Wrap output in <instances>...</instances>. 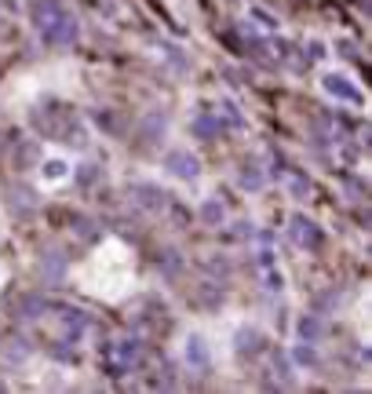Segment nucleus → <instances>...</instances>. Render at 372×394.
Here are the masks:
<instances>
[{
    "instance_id": "obj_1",
    "label": "nucleus",
    "mask_w": 372,
    "mask_h": 394,
    "mask_svg": "<svg viewBox=\"0 0 372 394\" xmlns=\"http://www.w3.org/2000/svg\"><path fill=\"white\" fill-rule=\"evenodd\" d=\"M164 168L172 175H179V179H186V183H193L197 175H201V161H197L190 150H172L168 157H164Z\"/></svg>"
},
{
    "instance_id": "obj_2",
    "label": "nucleus",
    "mask_w": 372,
    "mask_h": 394,
    "mask_svg": "<svg viewBox=\"0 0 372 394\" xmlns=\"http://www.w3.org/2000/svg\"><path fill=\"white\" fill-rule=\"evenodd\" d=\"M289 237L296 241L299 249H318V245H321V230H318L306 215H292V219H289Z\"/></svg>"
},
{
    "instance_id": "obj_3",
    "label": "nucleus",
    "mask_w": 372,
    "mask_h": 394,
    "mask_svg": "<svg viewBox=\"0 0 372 394\" xmlns=\"http://www.w3.org/2000/svg\"><path fill=\"white\" fill-rule=\"evenodd\" d=\"M77 30H80V26H77V18L66 11L59 22H52V26L44 30V40L55 44V48H62V44H73V40H77Z\"/></svg>"
},
{
    "instance_id": "obj_4",
    "label": "nucleus",
    "mask_w": 372,
    "mask_h": 394,
    "mask_svg": "<svg viewBox=\"0 0 372 394\" xmlns=\"http://www.w3.org/2000/svg\"><path fill=\"white\" fill-rule=\"evenodd\" d=\"M109 358H114L117 369H131V365H139V362H143V343H136V340H121V343L109 347Z\"/></svg>"
},
{
    "instance_id": "obj_5",
    "label": "nucleus",
    "mask_w": 372,
    "mask_h": 394,
    "mask_svg": "<svg viewBox=\"0 0 372 394\" xmlns=\"http://www.w3.org/2000/svg\"><path fill=\"white\" fill-rule=\"evenodd\" d=\"M131 197H136V205H143L146 212H161L172 197H164L157 186H150V183H139V186H131Z\"/></svg>"
},
{
    "instance_id": "obj_6",
    "label": "nucleus",
    "mask_w": 372,
    "mask_h": 394,
    "mask_svg": "<svg viewBox=\"0 0 372 394\" xmlns=\"http://www.w3.org/2000/svg\"><path fill=\"white\" fill-rule=\"evenodd\" d=\"M62 15H66V8L59 4V0H37V4H33V22L40 30H48L52 22H59Z\"/></svg>"
},
{
    "instance_id": "obj_7",
    "label": "nucleus",
    "mask_w": 372,
    "mask_h": 394,
    "mask_svg": "<svg viewBox=\"0 0 372 394\" xmlns=\"http://www.w3.org/2000/svg\"><path fill=\"white\" fill-rule=\"evenodd\" d=\"M325 92L328 95H336V99H347L350 106H361V95L350 88V80H343L340 73H332V77H325Z\"/></svg>"
},
{
    "instance_id": "obj_8",
    "label": "nucleus",
    "mask_w": 372,
    "mask_h": 394,
    "mask_svg": "<svg viewBox=\"0 0 372 394\" xmlns=\"http://www.w3.org/2000/svg\"><path fill=\"white\" fill-rule=\"evenodd\" d=\"M164 128H168V121H164V114H146L143 121H139V131H143V139L146 143H161V136H164Z\"/></svg>"
},
{
    "instance_id": "obj_9",
    "label": "nucleus",
    "mask_w": 372,
    "mask_h": 394,
    "mask_svg": "<svg viewBox=\"0 0 372 394\" xmlns=\"http://www.w3.org/2000/svg\"><path fill=\"white\" fill-rule=\"evenodd\" d=\"M62 328H66V336L70 340H80L88 333V318L80 311H70V306H62Z\"/></svg>"
},
{
    "instance_id": "obj_10",
    "label": "nucleus",
    "mask_w": 372,
    "mask_h": 394,
    "mask_svg": "<svg viewBox=\"0 0 372 394\" xmlns=\"http://www.w3.org/2000/svg\"><path fill=\"white\" fill-rule=\"evenodd\" d=\"M44 311H48V299H44V296H26L18 303V318L22 321H37Z\"/></svg>"
},
{
    "instance_id": "obj_11",
    "label": "nucleus",
    "mask_w": 372,
    "mask_h": 394,
    "mask_svg": "<svg viewBox=\"0 0 372 394\" xmlns=\"http://www.w3.org/2000/svg\"><path fill=\"white\" fill-rule=\"evenodd\" d=\"M186 362L197 365V369L208 365V343H205L201 336H190V340H186Z\"/></svg>"
},
{
    "instance_id": "obj_12",
    "label": "nucleus",
    "mask_w": 372,
    "mask_h": 394,
    "mask_svg": "<svg viewBox=\"0 0 372 394\" xmlns=\"http://www.w3.org/2000/svg\"><path fill=\"white\" fill-rule=\"evenodd\" d=\"M234 343H237L241 354H259V350H263V336L256 333V328H241Z\"/></svg>"
},
{
    "instance_id": "obj_13",
    "label": "nucleus",
    "mask_w": 372,
    "mask_h": 394,
    "mask_svg": "<svg viewBox=\"0 0 372 394\" xmlns=\"http://www.w3.org/2000/svg\"><path fill=\"white\" fill-rule=\"evenodd\" d=\"M40 274H44V277H52V281H59V277L66 274V263H62V256H44V263H40Z\"/></svg>"
},
{
    "instance_id": "obj_14",
    "label": "nucleus",
    "mask_w": 372,
    "mask_h": 394,
    "mask_svg": "<svg viewBox=\"0 0 372 394\" xmlns=\"http://www.w3.org/2000/svg\"><path fill=\"white\" fill-rule=\"evenodd\" d=\"M215 131H219V124L208 117V114H201L193 121V136H201V139H215Z\"/></svg>"
},
{
    "instance_id": "obj_15",
    "label": "nucleus",
    "mask_w": 372,
    "mask_h": 394,
    "mask_svg": "<svg viewBox=\"0 0 372 394\" xmlns=\"http://www.w3.org/2000/svg\"><path fill=\"white\" fill-rule=\"evenodd\" d=\"M26 354H30V343H26V340H11V343H8V350H4V358H8L11 365H18Z\"/></svg>"
},
{
    "instance_id": "obj_16",
    "label": "nucleus",
    "mask_w": 372,
    "mask_h": 394,
    "mask_svg": "<svg viewBox=\"0 0 372 394\" xmlns=\"http://www.w3.org/2000/svg\"><path fill=\"white\" fill-rule=\"evenodd\" d=\"M197 215H201L205 219V223H223V205H219V201H208V205H201V212H197Z\"/></svg>"
},
{
    "instance_id": "obj_17",
    "label": "nucleus",
    "mask_w": 372,
    "mask_h": 394,
    "mask_svg": "<svg viewBox=\"0 0 372 394\" xmlns=\"http://www.w3.org/2000/svg\"><path fill=\"white\" fill-rule=\"evenodd\" d=\"M299 336H303L306 343L318 340V336H321V321H318V318H303V321H299Z\"/></svg>"
},
{
    "instance_id": "obj_18",
    "label": "nucleus",
    "mask_w": 372,
    "mask_h": 394,
    "mask_svg": "<svg viewBox=\"0 0 372 394\" xmlns=\"http://www.w3.org/2000/svg\"><path fill=\"white\" fill-rule=\"evenodd\" d=\"M241 186H245V190H259L263 186V172L259 168H245V172H241Z\"/></svg>"
},
{
    "instance_id": "obj_19",
    "label": "nucleus",
    "mask_w": 372,
    "mask_h": 394,
    "mask_svg": "<svg viewBox=\"0 0 372 394\" xmlns=\"http://www.w3.org/2000/svg\"><path fill=\"white\" fill-rule=\"evenodd\" d=\"M292 358H296L299 365H306V369H311V365L318 362V354H314V350H311V347H306V343H303V347H296V354H292Z\"/></svg>"
},
{
    "instance_id": "obj_20",
    "label": "nucleus",
    "mask_w": 372,
    "mask_h": 394,
    "mask_svg": "<svg viewBox=\"0 0 372 394\" xmlns=\"http://www.w3.org/2000/svg\"><path fill=\"white\" fill-rule=\"evenodd\" d=\"M161 267H164V274H179V267H183V263H179V252H164V263H161Z\"/></svg>"
},
{
    "instance_id": "obj_21",
    "label": "nucleus",
    "mask_w": 372,
    "mask_h": 394,
    "mask_svg": "<svg viewBox=\"0 0 372 394\" xmlns=\"http://www.w3.org/2000/svg\"><path fill=\"white\" fill-rule=\"evenodd\" d=\"M44 175H48V179H62V175H66V161H48V165H44Z\"/></svg>"
},
{
    "instance_id": "obj_22",
    "label": "nucleus",
    "mask_w": 372,
    "mask_h": 394,
    "mask_svg": "<svg viewBox=\"0 0 372 394\" xmlns=\"http://www.w3.org/2000/svg\"><path fill=\"white\" fill-rule=\"evenodd\" d=\"M223 121H230L234 128H241V124H245V121L237 117V106H234V102H223Z\"/></svg>"
},
{
    "instance_id": "obj_23",
    "label": "nucleus",
    "mask_w": 372,
    "mask_h": 394,
    "mask_svg": "<svg viewBox=\"0 0 372 394\" xmlns=\"http://www.w3.org/2000/svg\"><path fill=\"white\" fill-rule=\"evenodd\" d=\"M289 190H292L296 197H306V193H311V186H306L303 179H289Z\"/></svg>"
},
{
    "instance_id": "obj_24",
    "label": "nucleus",
    "mask_w": 372,
    "mask_h": 394,
    "mask_svg": "<svg viewBox=\"0 0 372 394\" xmlns=\"http://www.w3.org/2000/svg\"><path fill=\"white\" fill-rule=\"evenodd\" d=\"M77 183H84V186H88V183H95V168H92V165L80 168V172H77Z\"/></svg>"
},
{
    "instance_id": "obj_25",
    "label": "nucleus",
    "mask_w": 372,
    "mask_h": 394,
    "mask_svg": "<svg viewBox=\"0 0 372 394\" xmlns=\"http://www.w3.org/2000/svg\"><path fill=\"white\" fill-rule=\"evenodd\" d=\"M252 18H259V22H263V26H277V22H274V18H270L267 11H259V8H252Z\"/></svg>"
},
{
    "instance_id": "obj_26",
    "label": "nucleus",
    "mask_w": 372,
    "mask_h": 394,
    "mask_svg": "<svg viewBox=\"0 0 372 394\" xmlns=\"http://www.w3.org/2000/svg\"><path fill=\"white\" fill-rule=\"evenodd\" d=\"M306 52H311V59H321V52H325V48H321V44L314 40V44H311V48H306Z\"/></svg>"
}]
</instances>
